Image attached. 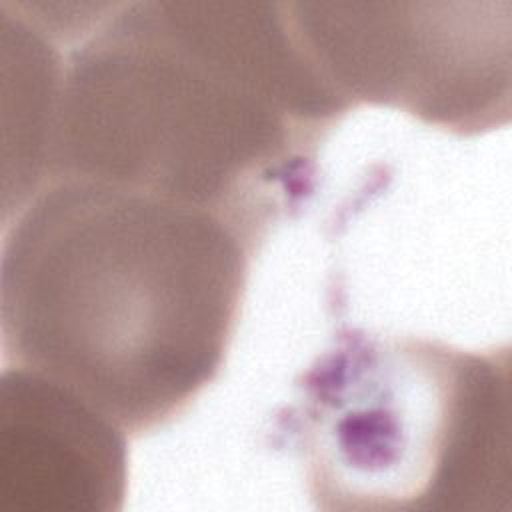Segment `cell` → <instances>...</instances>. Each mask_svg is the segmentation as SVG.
<instances>
[{
    "label": "cell",
    "instance_id": "cell-3",
    "mask_svg": "<svg viewBox=\"0 0 512 512\" xmlns=\"http://www.w3.org/2000/svg\"><path fill=\"white\" fill-rule=\"evenodd\" d=\"M510 348L342 326L272 418L318 510L510 512Z\"/></svg>",
    "mask_w": 512,
    "mask_h": 512
},
{
    "label": "cell",
    "instance_id": "cell-2",
    "mask_svg": "<svg viewBox=\"0 0 512 512\" xmlns=\"http://www.w3.org/2000/svg\"><path fill=\"white\" fill-rule=\"evenodd\" d=\"M2 364L78 394L128 436L218 376L258 252L214 212L54 178L2 218Z\"/></svg>",
    "mask_w": 512,
    "mask_h": 512
},
{
    "label": "cell",
    "instance_id": "cell-5",
    "mask_svg": "<svg viewBox=\"0 0 512 512\" xmlns=\"http://www.w3.org/2000/svg\"><path fill=\"white\" fill-rule=\"evenodd\" d=\"M128 434L62 384L2 366L0 512H118Z\"/></svg>",
    "mask_w": 512,
    "mask_h": 512
},
{
    "label": "cell",
    "instance_id": "cell-1",
    "mask_svg": "<svg viewBox=\"0 0 512 512\" xmlns=\"http://www.w3.org/2000/svg\"><path fill=\"white\" fill-rule=\"evenodd\" d=\"M350 110L288 2L112 4L64 54L44 184L190 204L260 250L312 202L320 148Z\"/></svg>",
    "mask_w": 512,
    "mask_h": 512
},
{
    "label": "cell",
    "instance_id": "cell-4",
    "mask_svg": "<svg viewBox=\"0 0 512 512\" xmlns=\"http://www.w3.org/2000/svg\"><path fill=\"white\" fill-rule=\"evenodd\" d=\"M308 54L352 106L456 136L510 120V2H288Z\"/></svg>",
    "mask_w": 512,
    "mask_h": 512
}]
</instances>
